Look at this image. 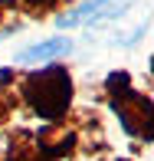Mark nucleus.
I'll return each instance as SVG.
<instances>
[{
	"instance_id": "nucleus-1",
	"label": "nucleus",
	"mask_w": 154,
	"mask_h": 161,
	"mask_svg": "<svg viewBox=\"0 0 154 161\" xmlns=\"http://www.w3.org/2000/svg\"><path fill=\"white\" fill-rule=\"evenodd\" d=\"M69 99H72V82L59 66H49V69L33 72L26 79V102L43 119H59L69 108Z\"/></svg>"
},
{
	"instance_id": "nucleus-2",
	"label": "nucleus",
	"mask_w": 154,
	"mask_h": 161,
	"mask_svg": "<svg viewBox=\"0 0 154 161\" xmlns=\"http://www.w3.org/2000/svg\"><path fill=\"white\" fill-rule=\"evenodd\" d=\"M131 0H85V3L72 7L69 13H59L56 17V26H89L95 20H108L118 17L121 10H128Z\"/></svg>"
},
{
	"instance_id": "nucleus-3",
	"label": "nucleus",
	"mask_w": 154,
	"mask_h": 161,
	"mask_svg": "<svg viewBox=\"0 0 154 161\" xmlns=\"http://www.w3.org/2000/svg\"><path fill=\"white\" fill-rule=\"evenodd\" d=\"M69 49H72V43L62 40V36H56V40H43V43H36V46L23 49L17 59L20 63H53L56 56H66Z\"/></svg>"
}]
</instances>
